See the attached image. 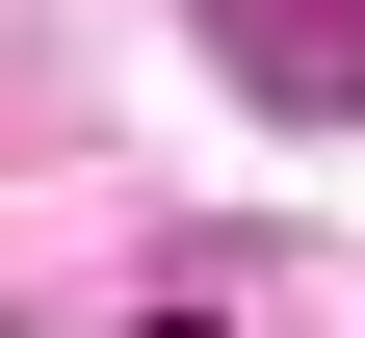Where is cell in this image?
I'll return each instance as SVG.
<instances>
[{"label":"cell","instance_id":"1","mask_svg":"<svg viewBox=\"0 0 365 338\" xmlns=\"http://www.w3.org/2000/svg\"><path fill=\"white\" fill-rule=\"evenodd\" d=\"M209 53H235L287 130H365V0H209Z\"/></svg>","mask_w":365,"mask_h":338}]
</instances>
